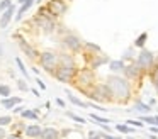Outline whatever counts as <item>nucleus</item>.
<instances>
[{
	"instance_id": "11",
	"label": "nucleus",
	"mask_w": 158,
	"mask_h": 139,
	"mask_svg": "<svg viewBox=\"0 0 158 139\" xmlns=\"http://www.w3.org/2000/svg\"><path fill=\"white\" fill-rule=\"evenodd\" d=\"M41 134H43V129L38 124H32L26 129V136H29V137H41Z\"/></svg>"
},
{
	"instance_id": "3",
	"label": "nucleus",
	"mask_w": 158,
	"mask_h": 139,
	"mask_svg": "<svg viewBox=\"0 0 158 139\" xmlns=\"http://www.w3.org/2000/svg\"><path fill=\"white\" fill-rule=\"evenodd\" d=\"M56 64H58V56H56L55 53L46 51V53L41 54V66L44 68L46 71H53L56 68Z\"/></svg>"
},
{
	"instance_id": "9",
	"label": "nucleus",
	"mask_w": 158,
	"mask_h": 139,
	"mask_svg": "<svg viewBox=\"0 0 158 139\" xmlns=\"http://www.w3.org/2000/svg\"><path fill=\"white\" fill-rule=\"evenodd\" d=\"M12 17H14V5H10L7 10H4V14H2V17H0V27L5 29V27L9 26V22H10Z\"/></svg>"
},
{
	"instance_id": "28",
	"label": "nucleus",
	"mask_w": 158,
	"mask_h": 139,
	"mask_svg": "<svg viewBox=\"0 0 158 139\" xmlns=\"http://www.w3.org/2000/svg\"><path fill=\"white\" fill-rule=\"evenodd\" d=\"M85 47L90 49V51H94V53H100V47L97 46V44H94V43H85Z\"/></svg>"
},
{
	"instance_id": "30",
	"label": "nucleus",
	"mask_w": 158,
	"mask_h": 139,
	"mask_svg": "<svg viewBox=\"0 0 158 139\" xmlns=\"http://www.w3.org/2000/svg\"><path fill=\"white\" fill-rule=\"evenodd\" d=\"M10 5H12V2H10V0H2V2H0V12H4V10H7Z\"/></svg>"
},
{
	"instance_id": "13",
	"label": "nucleus",
	"mask_w": 158,
	"mask_h": 139,
	"mask_svg": "<svg viewBox=\"0 0 158 139\" xmlns=\"http://www.w3.org/2000/svg\"><path fill=\"white\" fill-rule=\"evenodd\" d=\"M34 2H36V0H26V2L21 5V9H19L17 17H15V19H17V20H21V19H22V15H24V14L27 12L29 9H31V7H32V3H34Z\"/></svg>"
},
{
	"instance_id": "34",
	"label": "nucleus",
	"mask_w": 158,
	"mask_h": 139,
	"mask_svg": "<svg viewBox=\"0 0 158 139\" xmlns=\"http://www.w3.org/2000/svg\"><path fill=\"white\" fill-rule=\"evenodd\" d=\"M17 87L21 88L22 92H27V90H29V87H27V85L24 83V80H19V81H17Z\"/></svg>"
},
{
	"instance_id": "2",
	"label": "nucleus",
	"mask_w": 158,
	"mask_h": 139,
	"mask_svg": "<svg viewBox=\"0 0 158 139\" xmlns=\"http://www.w3.org/2000/svg\"><path fill=\"white\" fill-rule=\"evenodd\" d=\"M136 63L143 71L151 70V68H153V63H155V54L151 53V51L141 49V53L138 54V58H136Z\"/></svg>"
},
{
	"instance_id": "26",
	"label": "nucleus",
	"mask_w": 158,
	"mask_h": 139,
	"mask_svg": "<svg viewBox=\"0 0 158 139\" xmlns=\"http://www.w3.org/2000/svg\"><path fill=\"white\" fill-rule=\"evenodd\" d=\"M66 115H68L70 119H73L75 122H80V124H83V122H85V119H83V117H80V115H77V114H73V112H68Z\"/></svg>"
},
{
	"instance_id": "6",
	"label": "nucleus",
	"mask_w": 158,
	"mask_h": 139,
	"mask_svg": "<svg viewBox=\"0 0 158 139\" xmlns=\"http://www.w3.org/2000/svg\"><path fill=\"white\" fill-rule=\"evenodd\" d=\"M110 95L112 93H110V90H109L107 85H97L95 90H94V93L90 95V97L95 98V100H99V102H102V100H109Z\"/></svg>"
},
{
	"instance_id": "37",
	"label": "nucleus",
	"mask_w": 158,
	"mask_h": 139,
	"mask_svg": "<svg viewBox=\"0 0 158 139\" xmlns=\"http://www.w3.org/2000/svg\"><path fill=\"white\" fill-rule=\"evenodd\" d=\"M100 136H102L104 139H121V137H114V136H110L109 132H107V134H100Z\"/></svg>"
},
{
	"instance_id": "16",
	"label": "nucleus",
	"mask_w": 158,
	"mask_h": 139,
	"mask_svg": "<svg viewBox=\"0 0 158 139\" xmlns=\"http://www.w3.org/2000/svg\"><path fill=\"white\" fill-rule=\"evenodd\" d=\"M60 64H61V66H68V68H75V63H73V59L68 54H61V56H60Z\"/></svg>"
},
{
	"instance_id": "39",
	"label": "nucleus",
	"mask_w": 158,
	"mask_h": 139,
	"mask_svg": "<svg viewBox=\"0 0 158 139\" xmlns=\"http://www.w3.org/2000/svg\"><path fill=\"white\" fill-rule=\"evenodd\" d=\"M5 136H7V134H5V131L0 127V139H5Z\"/></svg>"
},
{
	"instance_id": "31",
	"label": "nucleus",
	"mask_w": 158,
	"mask_h": 139,
	"mask_svg": "<svg viewBox=\"0 0 158 139\" xmlns=\"http://www.w3.org/2000/svg\"><path fill=\"white\" fill-rule=\"evenodd\" d=\"M22 117H27V119H38V115H36V112H32V110H22Z\"/></svg>"
},
{
	"instance_id": "4",
	"label": "nucleus",
	"mask_w": 158,
	"mask_h": 139,
	"mask_svg": "<svg viewBox=\"0 0 158 139\" xmlns=\"http://www.w3.org/2000/svg\"><path fill=\"white\" fill-rule=\"evenodd\" d=\"M46 9L49 10V14H51V15L58 17V15H63V14L66 12L68 5H66L65 0H49V3H48V7H46Z\"/></svg>"
},
{
	"instance_id": "17",
	"label": "nucleus",
	"mask_w": 158,
	"mask_h": 139,
	"mask_svg": "<svg viewBox=\"0 0 158 139\" xmlns=\"http://www.w3.org/2000/svg\"><path fill=\"white\" fill-rule=\"evenodd\" d=\"M109 68L112 71H121V70L126 68V64H124L123 59H116V61H110V63H109Z\"/></svg>"
},
{
	"instance_id": "40",
	"label": "nucleus",
	"mask_w": 158,
	"mask_h": 139,
	"mask_svg": "<svg viewBox=\"0 0 158 139\" xmlns=\"http://www.w3.org/2000/svg\"><path fill=\"white\" fill-rule=\"evenodd\" d=\"M56 104H58L60 107H65V102H63V100H60V98H56Z\"/></svg>"
},
{
	"instance_id": "15",
	"label": "nucleus",
	"mask_w": 158,
	"mask_h": 139,
	"mask_svg": "<svg viewBox=\"0 0 158 139\" xmlns=\"http://www.w3.org/2000/svg\"><path fill=\"white\" fill-rule=\"evenodd\" d=\"M107 61H109V58H107V56H104V54L97 53V54H95V58H94V61H92V68H99L100 64L107 63Z\"/></svg>"
},
{
	"instance_id": "12",
	"label": "nucleus",
	"mask_w": 158,
	"mask_h": 139,
	"mask_svg": "<svg viewBox=\"0 0 158 139\" xmlns=\"http://www.w3.org/2000/svg\"><path fill=\"white\" fill-rule=\"evenodd\" d=\"M58 136H60V132L55 127H46V129H43L41 139H58Z\"/></svg>"
},
{
	"instance_id": "20",
	"label": "nucleus",
	"mask_w": 158,
	"mask_h": 139,
	"mask_svg": "<svg viewBox=\"0 0 158 139\" xmlns=\"http://www.w3.org/2000/svg\"><path fill=\"white\" fill-rule=\"evenodd\" d=\"M68 100L72 102V104H75L77 107H82V108H87V107H89V104H85V102H82L80 98H77L75 95H72V93H68Z\"/></svg>"
},
{
	"instance_id": "43",
	"label": "nucleus",
	"mask_w": 158,
	"mask_h": 139,
	"mask_svg": "<svg viewBox=\"0 0 158 139\" xmlns=\"http://www.w3.org/2000/svg\"><path fill=\"white\" fill-rule=\"evenodd\" d=\"M17 2H19V3H24V2H26V0H17Z\"/></svg>"
},
{
	"instance_id": "32",
	"label": "nucleus",
	"mask_w": 158,
	"mask_h": 139,
	"mask_svg": "<svg viewBox=\"0 0 158 139\" xmlns=\"http://www.w3.org/2000/svg\"><path fill=\"white\" fill-rule=\"evenodd\" d=\"M139 121H141V122H148V124L155 125V117H150V115H141Z\"/></svg>"
},
{
	"instance_id": "36",
	"label": "nucleus",
	"mask_w": 158,
	"mask_h": 139,
	"mask_svg": "<svg viewBox=\"0 0 158 139\" xmlns=\"http://www.w3.org/2000/svg\"><path fill=\"white\" fill-rule=\"evenodd\" d=\"M36 83H38V87H39V88H41V90H46V85H44V83H43V81H41V80H39V78H38V80H36Z\"/></svg>"
},
{
	"instance_id": "7",
	"label": "nucleus",
	"mask_w": 158,
	"mask_h": 139,
	"mask_svg": "<svg viewBox=\"0 0 158 139\" xmlns=\"http://www.w3.org/2000/svg\"><path fill=\"white\" fill-rule=\"evenodd\" d=\"M63 43H65V46L68 47V49H72V51H78L80 47H82V41H80L77 36H72V34L66 36Z\"/></svg>"
},
{
	"instance_id": "24",
	"label": "nucleus",
	"mask_w": 158,
	"mask_h": 139,
	"mask_svg": "<svg viewBox=\"0 0 158 139\" xmlns=\"http://www.w3.org/2000/svg\"><path fill=\"white\" fill-rule=\"evenodd\" d=\"M151 81H153L155 90L158 92V68H155V70H153V73H151Z\"/></svg>"
},
{
	"instance_id": "18",
	"label": "nucleus",
	"mask_w": 158,
	"mask_h": 139,
	"mask_svg": "<svg viewBox=\"0 0 158 139\" xmlns=\"http://www.w3.org/2000/svg\"><path fill=\"white\" fill-rule=\"evenodd\" d=\"M151 105L150 104H143V102H136V104H134V110L136 112H143V114H148V112L151 110Z\"/></svg>"
},
{
	"instance_id": "25",
	"label": "nucleus",
	"mask_w": 158,
	"mask_h": 139,
	"mask_svg": "<svg viewBox=\"0 0 158 139\" xmlns=\"http://www.w3.org/2000/svg\"><path fill=\"white\" fill-rule=\"evenodd\" d=\"M0 95L7 98L9 95H10V87H7V85H0Z\"/></svg>"
},
{
	"instance_id": "21",
	"label": "nucleus",
	"mask_w": 158,
	"mask_h": 139,
	"mask_svg": "<svg viewBox=\"0 0 158 139\" xmlns=\"http://www.w3.org/2000/svg\"><path fill=\"white\" fill-rule=\"evenodd\" d=\"M146 39H148V32H141L139 36L136 37V41H134V46H136V47H143L144 43H146Z\"/></svg>"
},
{
	"instance_id": "19",
	"label": "nucleus",
	"mask_w": 158,
	"mask_h": 139,
	"mask_svg": "<svg viewBox=\"0 0 158 139\" xmlns=\"http://www.w3.org/2000/svg\"><path fill=\"white\" fill-rule=\"evenodd\" d=\"M21 47H22V51H24L26 54H29V58H36V51L32 49L29 44H26V41H22V39H21Z\"/></svg>"
},
{
	"instance_id": "8",
	"label": "nucleus",
	"mask_w": 158,
	"mask_h": 139,
	"mask_svg": "<svg viewBox=\"0 0 158 139\" xmlns=\"http://www.w3.org/2000/svg\"><path fill=\"white\" fill-rule=\"evenodd\" d=\"M94 81V71L92 70H82L78 71V83L82 85H92Z\"/></svg>"
},
{
	"instance_id": "29",
	"label": "nucleus",
	"mask_w": 158,
	"mask_h": 139,
	"mask_svg": "<svg viewBox=\"0 0 158 139\" xmlns=\"http://www.w3.org/2000/svg\"><path fill=\"white\" fill-rule=\"evenodd\" d=\"M15 63H17V66H19V70H21V73L24 75V76H27V70L24 68V64H22L21 58H15Z\"/></svg>"
},
{
	"instance_id": "41",
	"label": "nucleus",
	"mask_w": 158,
	"mask_h": 139,
	"mask_svg": "<svg viewBox=\"0 0 158 139\" xmlns=\"http://www.w3.org/2000/svg\"><path fill=\"white\" fill-rule=\"evenodd\" d=\"M14 112H22V107H15V108H12Z\"/></svg>"
},
{
	"instance_id": "1",
	"label": "nucleus",
	"mask_w": 158,
	"mask_h": 139,
	"mask_svg": "<svg viewBox=\"0 0 158 139\" xmlns=\"http://www.w3.org/2000/svg\"><path fill=\"white\" fill-rule=\"evenodd\" d=\"M107 87H109L110 93H112L114 98H117V100L124 102L129 98L131 95V87H129V81L126 80V78L123 76H116V75H112V76L107 78Z\"/></svg>"
},
{
	"instance_id": "10",
	"label": "nucleus",
	"mask_w": 158,
	"mask_h": 139,
	"mask_svg": "<svg viewBox=\"0 0 158 139\" xmlns=\"http://www.w3.org/2000/svg\"><path fill=\"white\" fill-rule=\"evenodd\" d=\"M141 71H143V70H141V68L138 66V63H136V64H129V66L124 68L126 78H129V80H134V78H138V76H139Z\"/></svg>"
},
{
	"instance_id": "22",
	"label": "nucleus",
	"mask_w": 158,
	"mask_h": 139,
	"mask_svg": "<svg viewBox=\"0 0 158 139\" xmlns=\"http://www.w3.org/2000/svg\"><path fill=\"white\" fill-rule=\"evenodd\" d=\"M116 129L119 132H123V134H131V132H133V129L129 127V124H117Z\"/></svg>"
},
{
	"instance_id": "23",
	"label": "nucleus",
	"mask_w": 158,
	"mask_h": 139,
	"mask_svg": "<svg viewBox=\"0 0 158 139\" xmlns=\"http://www.w3.org/2000/svg\"><path fill=\"white\" fill-rule=\"evenodd\" d=\"M90 119H92V121H95L97 124H109V119H104V117H99V115L97 114H90Z\"/></svg>"
},
{
	"instance_id": "35",
	"label": "nucleus",
	"mask_w": 158,
	"mask_h": 139,
	"mask_svg": "<svg viewBox=\"0 0 158 139\" xmlns=\"http://www.w3.org/2000/svg\"><path fill=\"white\" fill-rule=\"evenodd\" d=\"M89 139H102V136H100V134H95V132H90V134H89Z\"/></svg>"
},
{
	"instance_id": "5",
	"label": "nucleus",
	"mask_w": 158,
	"mask_h": 139,
	"mask_svg": "<svg viewBox=\"0 0 158 139\" xmlns=\"http://www.w3.org/2000/svg\"><path fill=\"white\" fill-rule=\"evenodd\" d=\"M77 73V70L75 68H68V66H61L60 64L58 68H56V71H55V75H56V78H58L60 81H63V83H66V81H70L73 78V75Z\"/></svg>"
},
{
	"instance_id": "42",
	"label": "nucleus",
	"mask_w": 158,
	"mask_h": 139,
	"mask_svg": "<svg viewBox=\"0 0 158 139\" xmlns=\"http://www.w3.org/2000/svg\"><path fill=\"white\" fill-rule=\"evenodd\" d=\"M155 125H158V115H155Z\"/></svg>"
},
{
	"instance_id": "33",
	"label": "nucleus",
	"mask_w": 158,
	"mask_h": 139,
	"mask_svg": "<svg viewBox=\"0 0 158 139\" xmlns=\"http://www.w3.org/2000/svg\"><path fill=\"white\" fill-rule=\"evenodd\" d=\"M126 124H129V125H134V127H143V122H141V121H133V119H129V121H126Z\"/></svg>"
},
{
	"instance_id": "38",
	"label": "nucleus",
	"mask_w": 158,
	"mask_h": 139,
	"mask_svg": "<svg viewBox=\"0 0 158 139\" xmlns=\"http://www.w3.org/2000/svg\"><path fill=\"white\" fill-rule=\"evenodd\" d=\"M5 139H22L21 136H17V134H12V136H7Z\"/></svg>"
},
{
	"instance_id": "14",
	"label": "nucleus",
	"mask_w": 158,
	"mask_h": 139,
	"mask_svg": "<svg viewBox=\"0 0 158 139\" xmlns=\"http://www.w3.org/2000/svg\"><path fill=\"white\" fill-rule=\"evenodd\" d=\"M17 104H21V98L19 97H7V98L2 100V105H4L5 108H12L14 105H17Z\"/></svg>"
},
{
	"instance_id": "27",
	"label": "nucleus",
	"mask_w": 158,
	"mask_h": 139,
	"mask_svg": "<svg viewBox=\"0 0 158 139\" xmlns=\"http://www.w3.org/2000/svg\"><path fill=\"white\" fill-rule=\"evenodd\" d=\"M12 122V119L9 117V115H2L0 117V127H4V125H9Z\"/></svg>"
},
{
	"instance_id": "44",
	"label": "nucleus",
	"mask_w": 158,
	"mask_h": 139,
	"mask_svg": "<svg viewBox=\"0 0 158 139\" xmlns=\"http://www.w3.org/2000/svg\"><path fill=\"white\" fill-rule=\"evenodd\" d=\"M0 54H2V46H0Z\"/></svg>"
}]
</instances>
